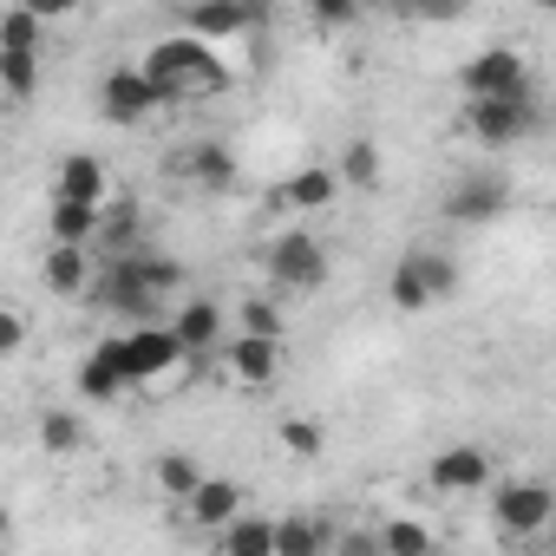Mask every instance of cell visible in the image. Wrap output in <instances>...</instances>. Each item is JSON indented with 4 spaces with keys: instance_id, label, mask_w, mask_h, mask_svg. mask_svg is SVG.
I'll return each instance as SVG.
<instances>
[{
    "instance_id": "6da1fadb",
    "label": "cell",
    "mask_w": 556,
    "mask_h": 556,
    "mask_svg": "<svg viewBox=\"0 0 556 556\" xmlns=\"http://www.w3.org/2000/svg\"><path fill=\"white\" fill-rule=\"evenodd\" d=\"M138 66H144V79L157 86V99H164V105H184V99H216V92H229V66H223V53H216V47H203V40H190V34L151 40Z\"/></svg>"
},
{
    "instance_id": "7a4b0ae2",
    "label": "cell",
    "mask_w": 556,
    "mask_h": 556,
    "mask_svg": "<svg viewBox=\"0 0 556 556\" xmlns=\"http://www.w3.org/2000/svg\"><path fill=\"white\" fill-rule=\"evenodd\" d=\"M262 268L275 289H321L328 282V249L315 229H282L268 249H262Z\"/></svg>"
},
{
    "instance_id": "3957f363",
    "label": "cell",
    "mask_w": 556,
    "mask_h": 556,
    "mask_svg": "<svg viewBox=\"0 0 556 556\" xmlns=\"http://www.w3.org/2000/svg\"><path fill=\"white\" fill-rule=\"evenodd\" d=\"M458 86H465L471 105H484V99H530V66H523L517 47H484V53H471L458 66Z\"/></svg>"
},
{
    "instance_id": "277c9868",
    "label": "cell",
    "mask_w": 556,
    "mask_h": 556,
    "mask_svg": "<svg viewBox=\"0 0 556 556\" xmlns=\"http://www.w3.org/2000/svg\"><path fill=\"white\" fill-rule=\"evenodd\" d=\"M549 517H556V491L536 484V478H510V484L491 497V523H497L504 536H536V530H549Z\"/></svg>"
},
{
    "instance_id": "5b68a950",
    "label": "cell",
    "mask_w": 556,
    "mask_h": 556,
    "mask_svg": "<svg viewBox=\"0 0 556 556\" xmlns=\"http://www.w3.org/2000/svg\"><path fill=\"white\" fill-rule=\"evenodd\" d=\"M157 105H164V99H157V86L144 79V66H112V73L99 79V112H105L112 125H144Z\"/></svg>"
},
{
    "instance_id": "8992f818",
    "label": "cell",
    "mask_w": 556,
    "mask_h": 556,
    "mask_svg": "<svg viewBox=\"0 0 556 556\" xmlns=\"http://www.w3.org/2000/svg\"><path fill=\"white\" fill-rule=\"evenodd\" d=\"M530 125H536L530 99H484V105H465V131H471L484 151H504V144H517Z\"/></svg>"
},
{
    "instance_id": "52a82bcc",
    "label": "cell",
    "mask_w": 556,
    "mask_h": 556,
    "mask_svg": "<svg viewBox=\"0 0 556 556\" xmlns=\"http://www.w3.org/2000/svg\"><path fill=\"white\" fill-rule=\"evenodd\" d=\"M53 197H60V203H92V210H105V203H112V170H105V157H99V151H66V157L53 164Z\"/></svg>"
},
{
    "instance_id": "ba28073f",
    "label": "cell",
    "mask_w": 556,
    "mask_h": 556,
    "mask_svg": "<svg viewBox=\"0 0 556 556\" xmlns=\"http://www.w3.org/2000/svg\"><path fill=\"white\" fill-rule=\"evenodd\" d=\"M125 341H131V387H151V380H164V374H177V367L190 361V348L177 341L170 321H157V328H131Z\"/></svg>"
},
{
    "instance_id": "9c48e42d",
    "label": "cell",
    "mask_w": 556,
    "mask_h": 556,
    "mask_svg": "<svg viewBox=\"0 0 556 556\" xmlns=\"http://www.w3.org/2000/svg\"><path fill=\"white\" fill-rule=\"evenodd\" d=\"M504 210H510V184H504V177H491V170L458 177V184H452V197H445V216H452V223H497Z\"/></svg>"
},
{
    "instance_id": "30bf717a",
    "label": "cell",
    "mask_w": 556,
    "mask_h": 556,
    "mask_svg": "<svg viewBox=\"0 0 556 556\" xmlns=\"http://www.w3.org/2000/svg\"><path fill=\"white\" fill-rule=\"evenodd\" d=\"M426 484L445 491V497L484 491V484H491V452H484V445H445V452L426 465Z\"/></svg>"
},
{
    "instance_id": "8fae6325",
    "label": "cell",
    "mask_w": 556,
    "mask_h": 556,
    "mask_svg": "<svg viewBox=\"0 0 556 556\" xmlns=\"http://www.w3.org/2000/svg\"><path fill=\"white\" fill-rule=\"evenodd\" d=\"M275 543H282V556H334L341 530L315 510H289V517H275Z\"/></svg>"
},
{
    "instance_id": "7c38bea8",
    "label": "cell",
    "mask_w": 556,
    "mask_h": 556,
    "mask_svg": "<svg viewBox=\"0 0 556 556\" xmlns=\"http://www.w3.org/2000/svg\"><path fill=\"white\" fill-rule=\"evenodd\" d=\"M223 361H229V374H236L242 387H268V380H275V367H282V341L236 334V341L223 348Z\"/></svg>"
},
{
    "instance_id": "4fadbf2b",
    "label": "cell",
    "mask_w": 556,
    "mask_h": 556,
    "mask_svg": "<svg viewBox=\"0 0 556 556\" xmlns=\"http://www.w3.org/2000/svg\"><path fill=\"white\" fill-rule=\"evenodd\" d=\"M40 275H47V289H53V295H66V302H73V295H86V289H99V262H92L86 249H60V242L47 249Z\"/></svg>"
},
{
    "instance_id": "5bb4252c",
    "label": "cell",
    "mask_w": 556,
    "mask_h": 556,
    "mask_svg": "<svg viewBox=\"0 0 556 556\" xmlns=\"http://www.w3.org/2000/svg\"><path fill=\"white\" fill-rule=\"evenodd\" d=\"M249 27H262V14H249V8H223V0H210V8H190V14H184V34L203 40V47H223V40L249 34Z\"/></svg>"
},
{
    "instance_id": "9a60e30c",
    "label": "cell",
    "mask_w": 556,
    "mask_h": 556,
    "mask_svg": "<svg viewBox=\"0 0 556 556\" xmlns=\"http://www.w3.org/2000/svg\"><path fill=\"white\" fill-rule=\"evenodd\" d=\"M236 517H249V510H242V484L210 471V484L190 497V523H203V530H229Z\"/></svg>"
},
{
    "instance_id": "2e32d148",
    "label": "cell",
    "mask_w": 556,
    "mask_h": 556,
    "mask_svg": "<svg viewBox=\"0 0 556 556\" xmlns=\"http://www.w3.org/2000/svg\"><path fill=\"white\" fill-rule=\"evenodd\" d=\"M387 302H393L400 315H426V308H432V282H426V268H419V249H406V255L393 262V275H387Z\"/></svg>"
},
{
    "instance_id": "e0dca14e",
    "label": "cell",
    "mask_w": 556,
    "mask_h": 556,
    "mask_svg": "<svg viewBox=\"0 0 556 556\" xmlns=\"http://www.w3.org/2000/svg\"><path fill=\"white\" fill-rule=\"evenodd\" d=\"M341 197V170L334 164H302L289 184H282V203L289 210H328Z\"/></svg>"
},
{
    "instance_id": "ac0fdd59",
    "label": "cell",
    "mask_w": 556,
    "mask_h": 556,
    "mask_svg": "<svg viewBox=\"0 0 556 556\" xmlns=\"http://www.w3.org/2000/svg\"><path fill=\"white\" fill-rule=\"evenodd\" d=\"M47 229H53L60 249H86L92 236H105V210H92V203H60V197H53Z\"/></svg>"
},
{
    "instance_id": "d6986e66",
    "label": "cell",
    "mask_w": 556,
    "mask_h": 556,
    "mask_svg": "<svg viewBox=\"0 0 556 556\" xmlns=\"http://www.w3.org/2000/svg\"><path fill=\"white\" fill-rule=\"evenodd\" d=\"M223 321H229V315H223L216 302H184V308L170 315V328H177V341H184L190 354H210V348L223 341Z\"/></svg>"
},
{
    "instance_id": "ffe728a7",
    "label": "cell",
    "mask_w": 556,
    "mask_h": 556,
    "mask_svg": "<svg viewBox=\"0 0 556 556\" xmlns=\"http://www.w3.org/2000/svg\"><path fill=\"white\" fill-rule=\"evenodd\" d=\"M151 478H157V491L164 497H177V504H190L203 484H210V471L190 458V452H157V465H151Z\"/></svg>"
},
{
    "instance_id": "44dd1931",
    "label": "cell",
    "mask_w": 556,
    "mask_h": 556,
    "mask_svg": "<svg viewBox=\"0 0 556 556\" xmlns=\"http://www.w3.org/2000/svg\"><path fill=\"white\" fill-rule=\"evenodd\" d=\"M184 164H190V177H197V184H203L210 197L236 190V177H242V164H236V151H229V144H197V151H190Z\"/></svg>"
},
{
    "instance_id": "7402d4cb",
    "label": "cell",
    "mask_w": 556,
    "mask_h": 556,
    "mask_svg": "<svg viewBox=\"0 0 556 556\" xmlns=\"http://www.w3.org/2000/svg\"><path fill=\"white\" fill-rule=\"evenodd\" d=\"M40 34H47V14L14 0V8H0V53H40Z\"/></svg>"
},
{
    "instance_id": "603a6c76",
    "label": "cell",
    "mask_w": 556,
    "mask_h": 556,
    "mask_svg": "<svg viewBox=\"0 0 556 556\" xmlns=\"http://www.w3.org/2000/svg\"><path fill=\"white\" fill-rule=\"evenodd\" d=\"M223 556H282V543H275V517H236L223 530Z\"/></svg>"
},
{
    "instance_id": "cb8c5ba5",
    "label": "cell",
    "mask_w": 556,
    "mask_h": 556,
    "mask_svg": "<svg viewBox=\"0 0 556 556\" xmlns=\"http://www.w3.org/2000/svg\"><path fill=\"white\" fill-rule=\"evenodd\" d=\"M380 549L387 556H432V523L426 517H380Z\"/></svg>"
},
{
    "instance_id": "d4e9b609",
    "label": "cell",
    "mask_w": 556,
    "mask_h": 556,
    "mask_svg": "<svg viewBox=\"0 0 556 556\" xmlns=\"http://www.w3.org/2000/svg\"><path fill=\"white\" fill-rule=\"evenodd\" d=\"M275 439H282L289 458H321L328 452V426L308 419V413H289V419H275Z\"/></svg>"
},
{
    "instance_id": "484cf974",
    "label": "cell",
    "mask_w": 556,
    "mask_h": 556,
    "mask_svg": "<svg viewBox=\"0 0 556 556\" xmlns=\"http://www.w3.org/2000/svg\"><path fill=\"white\" fill-rule=\"evenodd\" d=\"M334 170H341V184H361V190H374V184H380V144H374V138H348Z\"/></svg>"
},
{
    "instance_id": "4316f807",
    "label": "cell",
    "mask_w": 556,
    "mask_h": 556,
    "mask_svg": "<svg viewBox=\"0 0 556 556\" xmlns=\"http://www.w3.org/2000/svg\"><path fill=\"white\" fill-rule=\"evenodd\" d=\"M34 86H40V53H0V92L14 105H27Z\"/></svg>"
},
{
    "instance_id": "83f0119b",
    "label": "cell",
    "mask_w": 556,
    "mask_h": 556,
    "mask_svg": "<svg viewBox=\"0 0 556 556\" xmlns=\"http://www.w3.org/2000/svg\"><path fill=\"white\" fill-rule=\"evenodd\" d=\"M40 445L53 452V458H66V452H79L86 445V426H79V413H40Z\"/></svg>"
},
{
    "instance_id": "f1b7e54d",
    "label": "cell",
    "mask_w": 556,
    "mask_h": 556,
    "mask_svg": "<svg viewBox=\"0 0 556 556\" xmlns=\"http://www.w3.org/2000/svg\"><path fill=\"white\" fill-rule=\"evenodd\" d=\"M236 328L242 334H262V341H282V308L262 302V295H249V302H236Z\"/></svg>"
},
{
    "instance_id": "f546056e",
    "label": "cell",
    "mask_w": 556,
    "mask_h": 556,
    "mask_svg": "<svg viewBox=\"0 0 556 556\" xmlns=\"http://www.w3.org/2000/svg\"><path fill=\"white\" fill-rule=\"evenodd\" d=\"M79 393H86V400H99V406H112V400L125 393V380H118L105 361H92V354H86V361H79Z\"/></svg>"
},
{
    "instance_id": "4dcf8cb0",
    "label": "cell",
    "mask_w": 556,
    "mask_h": 556,
    "mask_svg": "<svg viewBox=\"0 0 556 556\" xmlns=\"http://www.w3.org/2000/svg\"><path fill=\"white\" fill-rule=\"evenodd\" d=\"M419 268H426V282H432V302H452L458 295V262L445 249H419Z\"/></svg>"
},
{
    "instance_id": "1f68e13d",
    "label": "cell",
    "mask_w": 556,
    "mask_h": 556,
    "mask_svg": "<svg viewBox=\"0 0 556 556\" xmlns=\"http://www.w3.org/2000/svg\"><path fill=\"white\" fill-rule=\"evenodd\" d=\"M138 275H144V289L164 302V295L184 282V262H170V255H138Z\"/></svg>"
},
{
    "instance_id": "d6a6232c",
    "label": "cell",
    "mask_w": 556,
    "mask_h": 556,
    "mask_svg": "<svg viewBox=\"0 0 556 556\" xmlns=\"http://www.w3.org/2000/svg\"><path fill=\"white\" fill-rule=\"evenodd\" d=\"M21 348H27V315L8 308L0 315V361H21Z\"/></svg>"
},
{
    "instance_id": "836d02e7",
    "label": "cell",
    "mask_w": 556,
    "mask_h": 556,
    "mask_svg": "<svg viewBox=\"0 0 556 556\" xmlns=\"http://www.w3.org/2000/svg\"><path fill=\"white\" fill-rule=\"evenodd\" d=\"M334 556H387V549H380V530H341Z\"/></svg>"
},
{
    "instance_id": "e575fe53",
    "label": "cell",
    "mask_w": 556,
    "mask_h": 556,
    "mask_svg": "<svg viewBox=\"0 0 556 556\" xmlns=\"http://www.w3.org/2000/svg\"><path fill=\"white\" fill-rule=\"evenodd\" d=\"M361 14L348 8V0H321V8H315V27H354Z\"/></svg>"
}]
</instances>
